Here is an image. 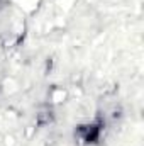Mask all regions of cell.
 Wrapping results in <instances>:
<instances>
[{"label":"cell","instance_id":"6da1fadb","mask_svg":"<svg viewBox=\"0 0 144 146\" xmlns=\"http://www.w3.org/2000/svg\"><path fill=\"white\" fill-rule=\"evenodd\" d=\"M107 126L108 122L104 112H97L90 121L75 126V139L80 146H98L105 138Z\"/></svg>","mask_w":144,"mask_h":146},{"label":"cell","instance_id":"7a4b0ae2","mask_svg":"<svg viewBox=\"0 0 144 146\" xmlns=\"http://www.w3.org/2000/svg\"><path fill=\"white\" fill-rule=\"evenodd\" d=\"M70 100V90L63 85H49L48 88V104L51 107H59Z\"/></svg>","mask_w":144,"mask_h":146},{"label":"cell","instance_id":"3957f363","mask_svg":"<svg viewBox=\"0 0 144 146\" xmlns=\"http://www.w3.org/2000/svg\"><path fill=\"white\" fill-rule=\"evenodd\" d=\"M56 121V114H54V107H51L49 104L42 106L41 109L36 112L34 115V127L41 129V127H49L53 126Z\"/></svg>","mask_w":144,"mask_h":146},{"label":"cell","instance_id":"277c9868","mask_svg":"<svg viewBox=\"0 0 144 146\" xmlns=\"http://www.w3.org/2000/svg\"><path fill=\"white\" fill-rule=\"evenodd\" d=\"M19 3H20V9H22V12L26 15H34L39 10L42 0H20Z\"/></svg>","mask_w":144,"mask_h":146},{"label":"cell","instance_id":"5b68a950","mask_svg":"<svg viewBox=\"0 0 144 146\" xmlns=\"http://www.w3.org/2000/svg\"><path fill=\"white\" fill-rule=\"evenodd\" d=\"M76 0H56V5L61 12H70L73 7H75Z\"/></svg>","mask_w":144,"mask_h":146},{"label":"cell","instance_id":"8992f818","mask_svg":"<svg viewBox=\"0 0 144 146\" xmlns=\"http://www.w3.org/2000/svg\"><path fill=\"white\" fill-rule=\"evenodd\" d=\"M10 0H0V15L5 12V10H9V7H10Z\"/></svg>","mask_w":144,"mask_h":146}]
</instances>
